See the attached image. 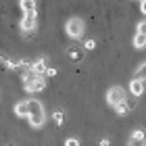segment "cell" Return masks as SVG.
<instances>
[{
  "label": "cell",
  "instance_id": "1",
  "mask_svg": "<svg viewBox=\"0 0 146 146\" xmlns=\"http://www.w3.org/2000/svg\"><path fill=\"white\" fill-rule=\"evenodd\" d=\"M27 119L31 123V127H42L44 125L46 113H44V107L38 100H27Z\"/></svg>",
  "mask_w": 146,
  "mask_h": 146
},
{
  "label": "cell",
  "instance_id": "2",
  "mask_svg": "<svg viewBox=\"0 0 146 146\" xmlns=\"http://www.w3.org/2000/svg\"><path fill=\"white\" fill-rule=\"evenodd\" d=\"M65 31H67V36L73 38V40H79L84 36V21L79 17H71L67 23H65Z\"/></svg>",
  "mask_w": 146,
  "mask_h": 146
},
{
  "label": "cell",
  "instance_id": "3",
  "mask_svg": "<svg viewBox=\"0 0 146 146\" xmlns=\"http://www.w3.org/2000/svg\"><path fill=\"white\" fill-rule=\"evenodd\" d=\"M123 100H125V92H123V88H119V86H113L107 92V102L111 107H119Z\"/></svg>",
  "mask_w": 146,
  "mask_h": 146
},
{
  "label": "cell",
  "instance_id": "4",
  "mask_svg": "<svg viewBox=\"0 0 146 146\" xmlns=\"http://www.w3.org/2000/svg\"><path fill=\"white\" fill-rule=\"evenodd\" d=\"M36 21H38V13L31 11V13H23V19H21V31L23 34H31L36 29Z\"/></svg>",
  "mask_w": 146,
  "mask_h": 146
},
{
  "label": "cell",
  "instance_id": "5",
  "mask_svg": "<svg viewBox=\"0 0 146 146\" xmlns=\"http://www.w3.org/2000/svg\"><path fill=\"white\" fill-rule=\"evenodd\" d=\"M46 69H48V63H46V58H44V56L31 63V71H36L38 75H44V73H46Z\"/></svg>",
  "mask_w": 146,
  "mask_h": 146
},
{
  "label": "cell",
  "instance_id": "6",
  "mask_svg": "<svg viewBox=\"0 0 146 146\" xmlns=\"http://www.w3.org/2000/svg\"><path fill=\"white\" fill-rule=\"evenodd\" d=\"M46 88V79L44 77H40L36 79V82H31V84H25V90L27 92H42Z\"/></svg>",
  "mask_w": 146,
  "mask_h": 146
},
{
  "label": "cell",
  "instance_id": "7",
  "mask_svg": "<svg viewBox=\"0 0 146 146\" xmlns=\"http://www.w3.org/2000/svg\"><path fill=\"white\" fill-rule=\"evenodd\" d=\"M134 107H136V102H134V100H127V98H125V100L119 104V107H115V111L119 113V115H125V113L134 111Z\"/></svg>",
  "mask_w": 146,
  "mask_h": 146
},
{
  "label": "cell",
  "instance_id": "8",
  "mask_svg": "<svg viewBox=\"0 0 146 146\" xmlns=\"http://www.w3.org/2000/svg\"><path fill=\"white\" fill-rule=\"evenodd\" d=\"M129 90H131V94H134V96H142L144 94V82H140V79H131Z\"/></svg>",
  "mask_w": 146,
  "mask_h": 146
},
{
  "label": "cell",
  "instance_id": "9",
  "mask_svg": "<svg viewBox=\"0 0 146 146\" xmlns=\"http://www.w3.org/2000/svg\"><path fill=\"white\" fill-rule=\"evenodd\" d=\"M67 56L71 58L73 63H79V61L84 58V52L79 50V48H67Z\"/></svg>",
  "mask_w": 146,
  "mask_h": 146
},
{
  "label": "cell",
  "instance_id": "10",
  "mask_svg": "<svg viewBox=\"0 0 146 146\" xmlns=\"http://www.w3.org/2000/svg\"><path fill=\"white\" fill-rule=\"evenodd\" d=\"M19 6H21L23 13H31L36 11V0H19Z\"/></svg>",
  "mask_w": 146,
  "mask_h": 146
},
{
  "label": "cell",
  "instance_id": "11",
  "mask_svg": "<svg viewBox=\"0 0 146 146\" xmlns=\"http://www.w3.org/2000/svg\"><path fill=\"white\" fill-rule=\"evenodd\" d=\"M15 113H17L19 117H27V100L17 102V104H15Z\"/></svg>",
  "mask_w": 146,
  "mask_h": 146
},
{
  "label": "cell",
  "instance_id": "12",
  "mask_svg": "<svg viewBox=\"0 0 146 146\" xmlns=\"http://www.w3.org/2000/svg\"><path fill=\"white\" fill-rule=\"evenodd\" d=\"M134 46H136V48H144V46H146V36L136 34L134 36Z\"/></svg>",
  "mask_w": 146,
  "mask_h": 146
},
{
  "label": "cell",
  "instance_id": "13",
  "mask_svg": "<svg viewBox=\"0 0 146 146\" xmlns=\"http://www.w3.org/2000/svg\"><path fill=\"white\" fill-rule=\"evenodd\" d=\"M134 79H140V82H146V63L138 67V71H136V77H134Z\"/></svg>",
  "mask_w": 146,
  "mask_h": 146
},
{
  "label": "cell",
  "instance_id": "14",
  "mask_svg": "<svg viewBox=\"0 0 146 146\" xmlns=\"http://www.w3.org/2000/svg\"><path fill=\"white\" fill-rule=\"evenodd\" d=\"M131 140L146 142V134H144V129H134V131H131Z\"/></svg>",
  "mask_w": 146,
  "mask_h": 146
},
{
  "label": "cell",
  "instance_id": "15",
  "mask_svg": "<svg viewBox=\"0 0 146 146\" xmlns=\"http://www.w3.org/2000/svg\"><path fill=\"white\" fill-rule=\"evenodd\" d=\"M19 67H23L21 61H4V69H19Z\"/></svg>",
  "mask_w": 146,
  "mask_h": 146
},
{
  "label": "cell",
  "instance_id": "16",
  "mask_svg": "<svg viewBox=\"0 0 146 146\" xmlns=\"http://www.w3.org/2000/svg\"><path fill=\"white\" fill-rule=\"evenodd\" d=\"M52 119H54V123H56V125H63V121H65V113H63V111H54Z\"/></svg>",
  "mask_w": 146,
  "mask_h": 146
},
{
  "label": "cell",
  "instance_id": "17",
  "mask_svg": "<svg viewBox=\"0 0 146 146\" xmlns=\"http://www.w3.org/2000/svg\"><path fill=\"white\" fill-rule=\"evenodd\" d=\"M84 48H86V50H94V48H96V42H94V40H86V42H84Z\"/></svg>",
  "mask_w": 146,
  "mask_h": 146
},
{
  "label": "cell",
  "instance_id": "18",
  "mask_svg": "<svg viewBox=\"0 0 146 146\" xmlns=\"http://www.w3.org/2000/svg\"><path fill=\"white\" fill-rule=\"evenodd\" d=\"M136 34L146 36V21H140V23H138V31H136Z\"/></svg>",
  "mask_w": 146,
  "mask_h": 146
},
{
  "label": "cell",
  "instance_id": "19",
  "mask_svg": "<svg viewBox=\"0 0 146 146\" xmlns=\"http://www.w3.org/2000/svg\"><path fill=\"white\" fill-rule=\"evenodd\" d=\"M65 146H79V140L77 138H67V140H65Z\"/></svg>",
  "mask_w": 146,
  "mask_h": 146
},
{
  "label": "cell",
  "instance_id": "20",
  "mask_svg": "<svg viewBox=\"0 0 146 146\" xmlns=\"http://www.w3.org/2000/svg\"><path fill=\"white\" fill-rule=\"evenodd\" d=\"M44 75H48V77H54V75H56V69L48 67V69H46V73H44Z\"/></svg>",
  "mask_w": 146,
  "mask_h": 146
},
{
  "label": "cell",
  "instance_id": "21",
  "mask_svg": "<svg viewBox=\"0 0 146 146\" xmlns=\"http://www.w3.org/2000/svg\"><path fill=\"white\" fill-rule=\"evenodd\" d=\"M129 146H146V142H140V140H129Z\"/></svg>",
  "mask_w": 146,
  "mask_h": 146
},
{
  "label": "cell",
  "instance_id": "22",
  "mask_svg": "<svg viewBox=\"0 0 146 146\" xmlns=\"http://www.w3.org/2000/svg\"><path fill=\"white\" fill-rule=\"evenodd\" d=\"M100 146H111V140H109V138H102V140H100Z\"/></svg>",
  "mask_w": 146,
  "mask_h": 146
},
{
  "label": "cell",
  "instance_id": "23",
  "mask_svg": "<svg viewBox=\"0 0 146 146\" xmlns=\"http://www.w3.org/2000/svg\"><path fill=\"white\" fill-rule=\"evenodd\" d=\"M140 11L146 15V0H142V2H140Z\"/></svg>",
  "mask_w": 146,
  "mask_h": 146
}]
</instances>
